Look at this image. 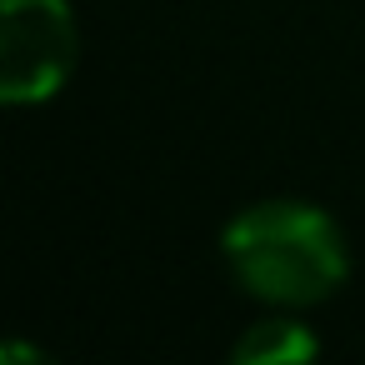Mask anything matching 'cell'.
<instances>
[{
	"mask_svg": "<svg viewBox=\"0 0 365 365\" xmlns=\"http://www.w3.org/2000/svg\"><path fill=\"white\" fill-rule=\"evenodd\" d=\"M235 285L275 310H310L350 275V245L330 210L310 200H255L220 230Z\"/></svg>",
	"mask_w": 365,
	"mask_h": 365,
	"instance_id": "obj_1",
	"label": "cell"
},
{
	"mask_svg": "<svg viewBox=\"0 0 365 365\" xmlns=\"http://www.w3.org/2000/svg\"><path fill=\"white\" fill-rule=\"evenodd\" d=\"M81 66V21L71 0H0V101L46 106Z\"/></svg>",
	"mask_w": 365,
	"mask_h": 365,
	"instance_id": "obj_2",
	"label": "cell"
},
{
	"mask_svg": "<svg viewBox=\"0 0 365 365\" xmlns=\"http://www.w3.org/2000/svg\"><path fill=\"white\" fill-rule=\"evenodd\" d=\"M310 355H320V335H315L305 320L285 315V310L255 320V325L230 345V360H235V365H300V360H310Z\"/></svg>",
	"mask_w": 365,
	"mask_h": 365,
	"instance_id": "obj_3",
	"label": "cell"
}]
</instances>
